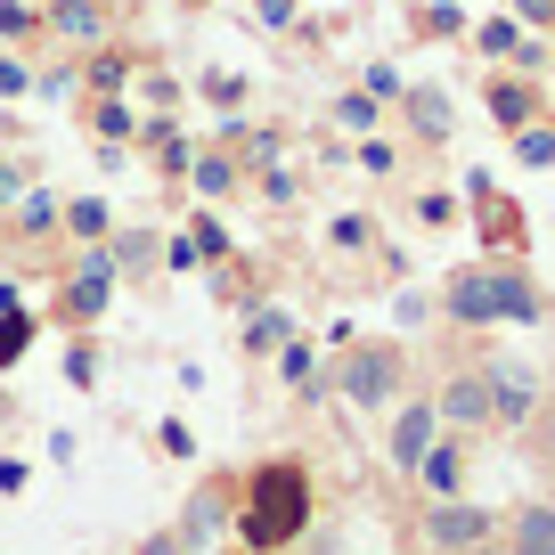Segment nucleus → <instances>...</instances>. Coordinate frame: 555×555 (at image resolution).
<instances>
[{
	"label": "nucleus",
	"instance_id": "1",
	"mask_svg": "<svg viewBox=\"0 0 555 555\" xmlns=\"http://www.w3.org/2000/svg\"><path fill=\"white\" fill-rule=\"evenodd\" d=\"M319 515V482L302 457H261L245 474V499H237V547L245 555H295L302 531Z\"/></svg>",
	"mask_w": 555,
	"mask_h": 555
},
{
	"label": "nucleus",
	"instance_id": "2",
	"mask_svg": "<svg viewBox=\"0 0 555 555\" xmlns=\"http://www.w3.org/2000/svg\"><path fill=\"white\" fill-rule=\"evenodd\" d=\"M434 311L450 319V327H539L547 319V286H539L522 261H466V270L441 278Z\"/></svg>",
	"mask_w": 555,
	"mask_h": 555
},
{
	"label": "nucleus",
	"instance_id": "3",
	"mask_svg": "<svg viewBox=\"0 0 555 555\" xmlns=\"http://www.w3.org/2000/svg\"><path fill=\"white\" fill-rule=\"evenodd\" d=\"M327 376H335V400H344V409L384 416V409L409 400V351H400L392 335H360L351 351H335V360H327Z\"/></svg>",
	"mask_w": 555,
	"mask_h": 555
},
{
	"label": "nucleus",
	"instance_id": "4",
	"mask_svg": "<svg viewBox=\"0 0 555 555\" xmlns=\"http://www.w3.org/2000/svg\"><path fill=\"white\" fill-rule=\"evenodd\" d=\"M499 506H482V499H425L416 506V539H425V555H474V547H490L499 539Z\"/></svg>",
	"mask_w": 555,
	"mask_h": 555
},
{
	"label": "nucleus",
	"instance_id": "5",
	"mask_svg": "<svg viewBox=\"0 0 555 555\" xmlns=\"http://www.w3.org/2000/svg\"><path fill=\"white\" fill-rule=\"evenodd\" d=\"M106 302H115V261H106V245H82V254H74V278L57 286V302H50V327L90 335L106 319Z\"/></svg>",
	"mask_w": 555,
	"mask_h": 555
},
{
	"label": "nucleus",
	"instance_id": "6",
	"mask_svg": "<svg viewBox=\"0 0 555 555\" xmlns=\"http://www.w3.org/2000/svg\"><path fill=\"white\" fill-rule=\"evenodd\" d=\"M482 384H490V434H531L539 392H547L539 360H482Z\"/></svg>",
	"mask_w": 555,
	"mask_h": 555
},
{
	"label": "nucleus",
	"instance_id": "7",
	"mask_svg": "<svg viewBox=\"0 0 555 555\" xmlns=\"http://www.w3.org/2000/svg\"><path fill=\"white\" fill-rule=\"evenodd\" d=\"M237 499H245V474L212 466L205 482L189 490V506H180V522H172V531L189 539L196 555H205V547H212V539H221V531H237Z\"/></svg>",
	"mask_w": 555,
	"mask_h": 555
},
{
	"label": "nucleus",
	"instance_id": "8",
	"mask_svg": "<svg viewBox=\"0 0 555 555\" xmlns=\"http://www.w3.org/2000/svg\"><path fill=\"white\" fill-rule=\"evenodd\" d=\"M441 441V416H434V392H409L392 409V434H384V466L400 474V482H416V466H425V450Z\"/></svg>",
	"mask_w": 555,
	"mask_h": 555
},
{
	"label": "nucleus",
	"instance_id": "9",
	"mask_svg": "<svg viewBox=\"0 0 555 555\" xmlns=\"http://www.w3.org/2000/svg\"><path fill=\"white\" fill-rule=\"evenodd\" d=\"M434 416H441V434H490V384H482V360L450 367V376L434 384Z\"/></svg>",
	"mask_w": 555,
	"mask_h": 555
},
{
	"label": "nucleus",
	"instance_id": "10",
	"mask_svg": "<svg viewBox=\"0 0 555 555\" xmlns=\"http://www.w3.org/2000/svg\"><path fill=\"white\" fill-rule=\"evenodd\" d=\"M41 25H50L57 41H74V50H99V41L115 34V9H106V0H41Z\"/></svg>",
	"mask_w": 555,
	"mask_h": 555
},
{
	"label": "nucleus",
	"instance_id": "11",
	"mask_svg": "<svg viewBox=\"0 0 555 555\" xmlns=\"http://www.w3.org/2000/svg\"><path fill=\"white\" fill-rule=\"evenodd\" d=\"M466 189H474V212H482V245H490L499 261H515V254H522V205H515V196H499L482 172H474Z\"/></svg>",
	"mask_w": 555,
	"mask_h": 555
},
{
	"label": "nucleus",
	"instance_id": "12",
	"mask_svg": "<svg viewBox=\"0 0 555 555\" xmlns=\"http://www.w3.org/2000/svg\"><path fill=\"white\" fill-rule=\"evenodd\" d=\"M499 547L506 555H555V499H522L499 522Z\"/></svg>",
	"mask_w": 555,
	"mask_h": 555
},
{
	"label": "nucleus",
	"instance_id": "13",
	"mask_svg": "<svg viewBox=\"0 0 555 555\" xmlns=\"http://www.w3.org/2000/svg\"><path fill=\"white\" fill-rule=\"evenodd\" d=\"M416 490L425 499H466V434H441L416 466Z\"/></svg>",
	"mask_w": 555,
	"mask_h": 555
},
{
	"label": "nucleus",
	"instance_id": "14",
	"mask_svg": "<svg viewBox=\"0 0 555 555\" xmlns=\"http://www.w3.org/2000/svg\"><path fill=\"white\" fill-rule=\"evenodd\" d=\"M278 384H286L295 400H319V392H335V376H327V351H319V344H302V335H295V344L278 351Z\"/></svg>",
	"mask_w": 555,
	"mask_h": 555
},
{
	"label": "nucleus",
	"instance_id": "15",
	"mask_svg": "<svg viewBox=\"0 0 555 555\" xmlns=\"http://www.w3.org/2000/svg\"><path fill=\"white\" fill-rule=\"evenodd\" d=\"M237 344H245V360H278V351L295 344V311H286V302H261V311L237 327Z\"/></svg>",
	"mask_w": 555,
	"mask_h": 555
},
{
	"label": "nucleus",
	"instance_id": "16",
	"mask_svg": "<svg viewBox=\"0 0 555 555\" xmlns=\"http://www.w3.org/2000/svg\"><path fill=\"white\" fill-rule=\"evenodd\" d=\"M400 106H409V131L425 139V147H441V139H450V90H434V82H409L400 90Z\"/></svg>",
	"mask_w": 555,
	"mask_h": 555
},
{
	"label": "nucleus",
	"instance_id": "17",
	"mask_svg": "<svg viewBox=\"0 0 555 555\" xmlns=\"http://www.w3.org/2000/svg\"><path fill=\"white\" fill-rule=\"evenodd\" d=\"M139 139H147V156H156V172H164V180H189L196 147L180 139V122H172V115H147V122H139Z\"/></svg>",
	"mask_w": 555,
	"mask_h": 555
},
{
	"label": "nucleus",
	"instance_id": "18",
	"mask_svg": "<svg viewBox=\"0 0 555 555\" xmlns=\"http://www.w3.org/2000/svg\"><path fill=\"white\" fill-rule=\"evenodd\" d=\"M189 189L205 196V205H229V196L245 189V164L229 156V147H212V156H196V164H189Z\"/></svg>",
	"mask_w": 555,
	"mask_h": 555
},
{
	"label": "nucleus",
	"instance_id": "19",
	"mask_svg": "<svg viewBox=\"0 0 555 555\" xmlns=\"http://www.w3.org/2000/svg\"><path fill=\"white\" fill-rule=\"evenodd\" d=\"M106 261H115V286L122 278H147L164 261V245H156V229H115V237H106Z\"/></svg>",
	"mask_w": 555,
	"mask_h": 555
},
{
	"label": "nucleus",
	"instance_id": "20",
	"mask_svg": "<svg viewBox=\"0 0 555 555\" xmlns=\"http://www.w3.org/2000/svg\"><path fill=\"white\" fill-rule=\"evenodd\" d=\"M131 66H139L131 50H90L82 90H90V99H122V90H131Z\"/></svg>",
	"mask_w": 555,
	"mask_h": 555
},
{
	"label": "nucleus",
	"instance_id": "21",
	"mask_svg": "<svg viewBox=\"0 0 555 555\" xmlns=\"http://www.w3.org/2000/svg\"><path fill=\"white\" fill-rule=\"evenodd\" d=\"M57 229H66L74 245H106V237H115V205H106V196H74Z\"/></svg>",
	"mask_w": 555,
	"mask_h": 555
},
{
	"label": "nucleus",
	"instance_id": "22",
	"mask_svg": "<svg viewBox=\"0 0 555 555\" xmlns=\"http://www.w3.org/2000/svg\"><path fill=\"white\" fill-rule=\"evenodd\" d=\"M9 212H17V237H57V221H66V205H57L50 189H25Z\"/></svg>",
	"mask_w": 555,
	"mask_h": 555
},
{
	"label": "nucleus",
	"instance_id": "23",
	"mask_svg": "<svg viewBox=\"0 0 555 555\" xmlns=\"http://www.w3.org/2000/svg\"><path fill=\"white\" fill-rule=\"evenodd\" d=\"M90 131H99V147H122V139H139V115H131V99H90Z\"/></svg>",
	"mask_w": 555,
	"mask_h": 555
},
{
	"label": "nucleus",
	"instance_id": "24",
	"mask_svg": "<svg viewBox=\"0 0 555 555\" xmlns=\"http://www.w3.org/2000/svg\"><path fill=\"white\" fill-rule=\"evenodd\" d=\"M490 122H499V131H531V90L499 74V82H490Z\"/></svg>",
	"mask_w": 555,
	"mask_h": 555
},
{
	"label": "nucleus",
	"instance_id": "25",
	"mask_svg": "<svg viewBox=\"0 0 555 555\" xmlns=\"http://www.w3.org/2000/svg\"><path fill=\"white\" fill-rule=\"evenodd\" d=\"M34 335H41V319H34V311H0V376H9V367L34 351Z\"/></svg>",
	"mask_w": 555,
	"mask_h": 555
},
{
	"label": "nucleus",
	"instance_id": "26",
	"mask_svg": "<svg viewBox=\"0 0 555 555\" xmlns=\"http://www.w3.org/2000/svg\"><path fill=\"white\" fill-rule=\"evenodd\" d=\"M522 450L539 457V474H555V384L539 392V416H531V434H522Z\"/></svg>",
	"mask_w": 555,
	"mask_h": 555
},
{
	"label": "nucleus",
	"instance_id": "27",
	"mask_svg": "<svg viewBox=\"0 0 555 555\" xmlns=\"http://www.w3.org/2000/svg\"><path fill=\"white\" fill-rule=\"evenodd\" d=\"M376 115H384V106L367 99V90H344V99H335V122H344V131H367V139H376Z\"/></svg>",
	"mask_w": 555,
	"mask_h": 555
},
{
	"label": "nucleus",
	"instance_id": "28",
	"mask_svg": "<svg viewBox=\"0 0 555 555\" xmlns=\"http://www.w3.org/2000/svg\"><path fill=\"white\" fill-rule=\"evenodd\" d=\"M189 237H196V254H205V261H229V245H237V237L221 229V212H196V221H189Z\"/></svg>",
	"mask_w": 555,
	"mask_h": 555
},
{
	"label": "nucleus",
	"instance_id": "29",
	"mask_svg": "<svg viewBox=\"0 0 555 555\" xmlns=\"http://www.w3.org/2000/svg\"><path fill=\"white\" fill-rule=\"evenodd\" d=\"M474 50H482V57H522V34H515V17H490L482 34H474Z\"/></svg>",
	"mask_w": 555,
	"mask_h": 555
},
{
	"label": "nucleus",
	"instance_id": "30",
	"mask_svg": "<svg viewBox=\"0 0 555 555\" xmlns=\"http://www.w3.org/2000/svg\"><path fill=\"white\" fill-rule=\"evenodd\" d=\"M66 384H74V392H90V384H99V344H90V335H74V351H66Z\"/></svg>",
	"mask_w": 555,
	"mask_h": 555
},
{
	"label": "nucleus",
	"instance_id": "31",
	"mask_svg": "<svg viewBox=\"0 0 555 555\" xmlns=\"http://www.w3.org/2000/svg\"><path fill=\"white\" fill-rule=\"evenodd\" d=\"M367 245H376V221H367V212H344V221H335V254H367Z\"/></svg>",
	"mask_w": 555,
	"mask_h": 555
},
{
	"label": "nucleus",
	"instance_id": "32",
	"mask_svg": "<svg viewBox=\"0 0 555 555\" xmlns=\"http://www.w3.org/2000/svg\"><path fill=\"white\" fill-rule=\"evenodd\" d=\"M41 34V9H25V0H0V41H25Z\"/></svg>",
	"mask_w": 555,
	"mask_h": 555
},
{
	"label": "nucleus",
	"instance_id": "33",
	"mask_svg": "<svg viewBox=\"0 0 555 555\" xmlns=\"http://www.w3.org/2000/svg\"><path fill=\"white\" fill-rule=\"evenodd\" d=\"M416 221H425V229H450L457 221V196L450 189H425V196H416Z\"/></svg>",
	"mask_w": 555,
	"mask_h": 555
},
{
	"label": "nucleus",
	"instance_id": "34",
	"mask_svg": "<svg viewBox=\"0 0 555 555\" xmlns=\"http://www.w3.org/2000/svg\"><path fill=\"white\" fill-rule=\"evenodd\" d=\"M156 450L164 457H196V434L180 425V416H164V425H156Z\"/></svg>",
	"mask_w": 555,
	"mask_h": 555
},
{
	"label": "nucleus",
	"instance_id": "35",
	"mask_svg": "<svg viewBox=\"0 0 555 555\" xmlns=\"http://www.w3.org/2000/svg\"><path fill=\"white\" fill-rule=\"evenodd\" d=\"M131 555H196V547H189V539H180V531H172V522H156V531L139 539V547H131Z\"/></svg>",
	"mask_w": 555,
	"mask_h": 555
},
{
	"label": "nucleus",
	"instance_id": "36",
	"mask_svg": "<svg viewBox=\"0 0 555 555\" xmlns=\"http://www.w3.org/2000/svg\"><path fill=\"white\" fill-rule=\"evenodd\" d=\"M515 156L522 164H555V131H539V122H531V131H515Z\"/></svg>",
	"mask_w": 555,
	"mask_h": 555
},
{
	"label": "nucleus",
	"instance_id": "37",
	"mask_svg": "<svg viewBox=\"0 0 555 555\" xmlns=\"http://www.w3.org/2000/svg\"><path fill=\"white\" fill-rule=\"evenodd\" d=\"M254 189H261V205H295V172H286V164H270Z\"/></svg>",
	"mask_w": 555,
	"mask_h": 555
},
{
	"label": "nucleus",
	"instance_id": "38",
	"mask_svg": "<svg viewBox=\"0 0 555 555\" xmlns=\"http://www.w3.org/2000/svg\"><path fill=\"white\" fill-rule=\"evenodd\" d=\"M25 90H34V66H25V57H9V50H0V99H25Z\"/></svg>",
	"mask_w": 555,
	"mask_h": 555
},
{
	"label": "nucleus",
	"instance_id": "39",
	"mask_svg": "<svg viewBox=\"0 0 555 555\" xmlns=\"http://www.w3.org/2000/svg\"><path fill=\"white\" fill-rule=\"evenodd\" d=\"M360 90H367V99H376V106H384V99H400V90H409V82H400V74H392V66H367V74H360Z\"/></svg>",
	"mask_w": 555,
	"mask_h": 555
},
{
	"label": "nucleus",
	"instance_id": "40",
	"mask_svg": "<svg viewBox=\"0 0 555 555\" xmlns=\"http://www.w3.org/2000/svg\"><path fill=\"white\" fill-rule=\"evenodd\" d=\"M392 164H400V156H392V139H360V172H376V180H384Z\"/></svg>",
	"mask_w": 555,
	"mask_h": 555
},
{
	"label": "nucleus",
	"instance_id": "41",
	"mask_svg": "<svg viewBox=\"0 0 555 555\" xmlns=\"http://www.w3.org/2000/svg\"><path fill=\"white\" fill-rule=\"evenodd\" d=\"M164 261H172V270H205V254H196L189 229H180V237H164Z\"/></svg>",
	"mask_w": 555,
	"mask_h": 555
},
{
	"label": "nucleus",
	"instance_id": "42",
	"mask_svg": "<svg viewBox=\"0 0 555 555\" xmlns=\"http://www.w3.org/2000/svg\"><path fill=\"white\" fill-rule=\"evenodd\" d=\"M205 99L212 106H237L245 99V74H205Z\"/></svg>",
	"mask_w": 555,
	"mask_h": 555
},
{
	"label": "nucleus",
	"instance_id": "43",
	"mask_svg": "<svg viewBox=\"0 0 555 555\" xmlns=\"http://www.w3.org/2000/svg\"><path fill=\"white\" fill-rule=\"evenodd\" d=\"M25 482H34V466H25V457H0V499H17Z\"/></svg>",
	"mask_w": 555,
	"mask_h": 555
},
{
	"label": "nucleus",
	"instance_id": "44",
	"mask_svg": "<svg viewBox=\"0 0 555 555\" xmlns=\"http://www.w3.org/2000/svg\"><path fill=\"white\" fill-rule=\"evenodd\" d=\"M254 17L278 34V25H295V0H254Z\"/></svg>",
	"mask_w": 555,
	"mask_h": 555
},
{
	"label": "nucleus",
	"instance_id": "45",
	"mask_svg": "<svg viewBox=\"0 0 555 555\" xmlns=\"http://www.w3.org/2000/svg\"><path fill=\"white\" fill-rule=\"evenodd\" d=\"M515 17L522 25H555V0H515Z\"/></svg>",
	"mask_w": 555,
	"mask_h": 555
},
{
	"label": "nucleus",
	"instance_id": "46",
	"mask_svg": "<svg viewBox=\"0 0 555 555\" xmlns=\"http://www.w3.org/2000/svg\"><path fill=\"white\" fill-rule=\"evenodd\" d=\"M474 555H506V547H499V539H490V547H474Z\"/></svg>",
	"mask_w": 555,
	"mask_h": 555
},
{
	"label": "nucleus",
	"instance_id": "47",
	"mask_svg": "<svg viewBox=\"0 0 555 555\" xmlns=\"http://www.w3.org/2000/svg\"><path fill=\"white\" fill-rule=\"evenodd\" d=\"M212 555H245V547H212Z\"/></svg>",
	"mask_w": 555,
	"mask_h": 555
},
{
	"label": "nucleus",
	"instance_id": "48",
	"mask_svg": "<svg viewBox=\"0 0 555 555\" xmlns=\"http://www.w3.org/2000/svg\"><path fill=\"white\" fill-rule=\"evenodd\" d=\"M180 9H205V0H180Z\"/></svg>",
	"mask_w": 555,
	"mask_h": 555
},
{
	"label": "nucleus",
	"instance_id": "49",
	"mask_svg": "<svg viewBox=\"0 0 555 555\" xmlns=\"http://www.w3.org/2000/svg\"><path fill=\"white\" fill-rule=\"evenodd\" d=\"M0 416H9V392H0Z\"/></svg>",
	"mask_w": 555,
	"mask_h": 555
},
{
	"label": "nucleus",
	"instance_id": "50",
	"mask_svg": "<svg viewBox=\"0 0 555 555\" xmlns=\"http://www.w3.org/2000/svg\"><path fill=\"white\" fill-rule=\"evenodd\" d=\"M0 261H9V237H0Z\"/></svg>",
	"mask_w": 555,
	"mask_h": 555
}]
</instances>
